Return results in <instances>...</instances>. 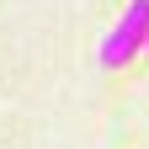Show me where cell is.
Listing matches in <instances>:
<instances>
[{"mask_svg": "<svg viewBox=\"0 0 149 149\" xmlns=\"http://www.w3.org/2000/svg\"><path fill=\"white\" fill-rule=\"evenodd\" d=\"M139 53H149V0H128L123 16L107 27L96 59H101V69H128Z\"/></svg>", "mask_w": 149, "mask_h": 149, "instance_id": "6da1fadb", "label": "cell"}]
</instances>
